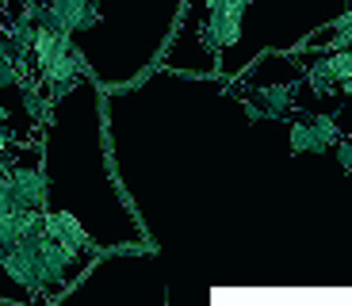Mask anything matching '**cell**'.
<instances>
[{"label":"cell","instance_id":"1","mask_svg":"<svg viewBox=\"0 0 352 306\" xmlns=\"http://www.w3.org/2000/svg\"><path fill=\"white\" fill-rule=\"evenodd\" d=\"M234 96L256 104L264 111V119H287V115L295 111L299 85H264V88H241V85H234Z\"/></svg>","mask_w":352,"mask_h":306},{"label":"cell","instance_id":"2","mask_svg":"<svg viewBox=\"0 0 352 306\" xmlns=\"http://www.w3.org/2000/svg\"><path fill=\"white\" fill-rule=\"evenodd\" d=\"M43 234L54 237V241L69 245V249H77V253H92V237L85 234V226H80L73 215H65V210H43Z\"/></svg>","mask_w":352,"mask_h":306},{"label":"cell","instance_id":"3","mask_svg":"<svg viewBox=\"0 0 352 306\" xmlns=\"http://www.w3.org/2000/svg\"><path fill=\"white\" fill-rule=\"evenodd\" d=\"M241 35V19L226 16L222 8H207V23H203V46L211 50V58H222L226 46H234Z\"/></svg>","mask_w":352,"mask_h":306},{"label":"cell","instance_id":"4","mask_svg":"<svg viewBox=\"0 0 352 306\" xmlns=\"http://www.w3.org/2000/svg\"><path fill=\"white\" fill-rule=\"evenodd\" d=\"M46 8H50V16L58 19L62 31H88V27L100 23L96 0H50Z\"/></svg>","mask_w":352,"mask_h":306},{"label":"cell","instance_id":"5","mask_svg":"<svg viewBox=\"0 0 352 306\" xmlns=\"http://www.w3.org/2000/svg\"><path fill=\"white\" fill-rule=\"evenodd\" d=\"M352 43V8L344 16H337L329 27H322L314 39L307 43V50H341V46Z\"/></svg>","mask_w":352,"mask_h":306},{"label":"cell","instance_id":"6","mask_svg":"<svg viewBox=\"0 0 352 306\" xmlns=\"http://www.w3.org/2000/svg\"><path fill=\"white\" fill-rule=\"evenodd\" d=\"M302 77H307V88L314 92V96H337V77L329 73L326 54H322V58H310Z\"/></svg>","mask_w":352,"mask_h":306},{"label":"cell","instance_id":"7","mask_svg":"<svg viewBox=\"0 0 352 306\" xmlns=\"http://www.w3.org/2000/svg\"><path fill=\"white\" fill-rule=\"evenodd\" d=\"M310 122V134H314V153H326L333 149V142L341 138V127H337V111L333 115H302Z\"/></svg>","mask_w":352,"mask_h":306},{"label":"cell","instance_id":"8","mask_svg":"<svg viewBox=\"0 0 352 306\" xmlns=\"http://www.w3.org/2000/svg\"><path fill=\"white\" fill-rule=\"evenodd\" d=\"M291 153H314V134H310V122L302 115L291 119Z\"/></svg>","mask_w":352,"mask_h":306},{"label":"cell","instance_id":"9","mask_svg":"<svg viewBox=\"0 0 352 306\" xmlns=\"http://www.w3.org/2000/svg\"><path fill=\"white\" fill-rule=\"evenodd\" d=\"M326 65H329V73L337 77V85H341V80H352V50L349 46H341V50H326Z\"/></svg>","mask_w":352,"mask_h":306},{"label":"cell","instance_id":"10","mask_svg":"<svg viewBox=\"0 0 352 306\" xmlns=\"http://www.w3.org/2000/svg\"><path fill=\"white\" fill-rule=\"evenodd\" d=\"M0 85L4 88H19L23 85V73H19V61L12 58V50L0 43Z\"/></svg>","mask_w":352,"mask_h":306},{"label":"cell","instance_id":"11","mask_svg":"<svg viewBox=\"0 0 352 306\" xmlns=\"http://www.w3.org/2000/svg\"><path fill=\"white\" fill-rule=\"evenodd\" d=\"M333 157H337V165H341V173H352V138L349 134H341V138L333 142Z\"/></svg>","mask_w":352,"mask_h":306},{"label":"cell","instance_id":"12","mask_svg":"<svg viewBox=\"0 0 352 306\" xmlns=\"http://www.w3.org/2000/svg\"><path fill=\"white\" fill-rule=\"evenodd\" d=\"M241 104H245V115H249L253 122H264V111H261L256 104H249V100H241Z\"/></svg>","mask_w":352,"mask_h":306},{"label":"cell","instance_id":"13","mask_svg":"<svg viewBox=\"0 0 352 306\" xmlns=\"http://www.w3.org/2000/svg\"><path fill=\"white\" fill-rule=\"evenodd\" d=\"M337 96H352V80H341V85H337Z\"/></svg>","mask_w":352,"mask_h":306},{"label":"cell","instance_id":"14","mask_svg":"<svg viewBox=\"0 0 352 306\" xmlns=\"http://www.w3.org/2000/svg\"><path fill=\"white\" fill-rule=\"evenodd\" d=\"M0 43H4V19H0Z\"/></svg>","mask_w":352,"mask_h":306}]
</instances>
